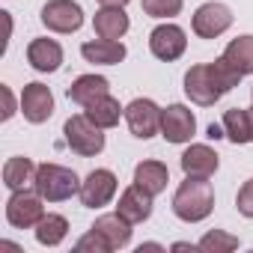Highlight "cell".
<instances>
[{"mask_svg":"<svg viewBox=\"0 0 253 253\" xmlns=\"http://www.w3.org/2000/svg\"><path fill=\"white\" fill-rule=\"evenodd\" d=\"M116 176L110 170H92L84 182H81V203L86 209H101L113 200L116 194Z\"/></svg>","mask_w":253,"mask_h":253,"instance_id":"12","label":"cell"},{"mask_svg":"<svg viewBox=\"0 0 253 253\" xmlns=\"http://www.w3.org/2000/svg\"><path fill=\"white\" fill-rule=\"evenodd\" d=\"M161 107L152 101V98H134L128 107H125V122H128V128L134 137L140 140H149L161 131Z\"/></svg>","mask_w":253,"mask_h":253,"instance_id":"5","label":"cell"},{"mask_svg":"<svg viewBox=\"0 0 253 253\" xmlns=\"http://www.w3.org/2000/svg\"><path fill=\"white\" fill-rule=\"evenodd\" d=\"M182 170H185V176H200V179H209V176H214V170H217V152L211 149V146H206V143H191L185 152H182Z\"/></svg>","mask_w":253,"mask_h":253,"instance_id":"13","label":"cell"},{"mask_svg":"<svg viewBox=\"0 0 253 253\" xmlns=\"http://www.w3.org/2000/svg\"><path fill=\"white\" fill-rule=\"evenodd\" d=\"M45 200L39 194L30 191H12V197L6 200V220L15 229H30L45 217Z\"/></svg>","mask_w":253,"mask_h":253,"instance_id":"6","label":"cell"},{"mask_svg":"<svg viewBox=\"0 0 253 253\" xmlns=\"http://www.w3.org/2000/svg\"><path fill=\"white\" fill-rule=\"evenodd\" d=\"M197 247H200L203 253H229V250L238 247V238L229 235V232H223V229H211V232H206V235L197 241Z\"/></svg>","mask_w":253,"mask_h":253,"instance_id":"26","label":"cell"},{"mask_svg":"<svg viewBox=\"0 0 253 253\" xmlns=\"http://www.w3.org/2000/svg\"><path fill=\"white\" fill-rule=\"evenodd\" d=\"M247 116H250V134H253V107H247Z\"/></svg>","mask_w":253,"mask_h":253,"instance_id":"33","label":"cell"},{"mask_svg":"<svg viewBox=\"0 0 253 253\" xmlns=\"http://www.w3.org/2000/svg\"><path fill=\"white\" fill-rule=\"evenodd\" d=\"M209 137H211V140H220V137H226L223 125H214V122H211V125H209Z\"/></svg>","mask_w":253,"mask_h":253,"instance_id":"31","label":"cell"},{"mask_svg":"<svg viewBox=\"0 0 253 253\" xmlns=\"http://www.w3.org/2000/svg\"><path fill=\"white\" fill-rule=\"evenodd\" d=\"M214 209V188L209 179L200 176H185V182L179 185L176 197H173V211L179 220L185 223H200L211 214Z\"/></svg>","mask_w":253,"mask_h":253,"instance_id":"2","label":"cell"},{"mask_svg":"<svg viewBox=\"0 0 253 253\" xmlns=\"http://www.w3.org/2000/svg\"><path fill=\"white\" fill-rule=\"evenodd\" d=\"M27 63L36 72H57L63 63V48L54 39H33L27 45Z\"/></svg>","mask_w":253,"mask_h":253,"instance_id":"16","label":"cell"},{"mask_svg":"<svg viewBox=\"0 0 253 253\" xmlns=\"http://www.w3.org/2000/svg\"><path fill=\"white\" fill-rule=\"evenodd\" d=\"M81 54L86 63H98V66H116L125 60V45L116 42V39H92V42H84L81 45Z\"/></svg>","mask_w":253,"mask_h":253,"instance_id":"17","label":"cell"},{"mask_svg":"<svg viewBox=\"0 0 253 253\" xmlns=\"http://www.w3.org/2000/svg\"><path fill=\"white\" fill-rule=\"evenodd\" d=\"M0 92H3V101H6V110H3V119H9V116L15 113V101H12V92H9V86H3V89H0Z\"/></svg>","mask_w":253,"mask_h":253,"instance_id":"30","label":"cell"},{"mask_svg":"<svg viewBox=\"0 0 253 253\" xmlns=\"http://www.w3.org/2000/svg\"><path fill=\"white\" fill-rule=\"evenodd\" d=\"M170 182V170L161 161H140L134 167V185H140L143 191H149L152 197H158Z\"/></svg>","mask_w":253,"mask_h":253,"instance_id":"21","label":"cell"},{"mask_svg":"<svg viewBox=\"0 0 253 253\" xmlns=\"http://www.w3.org/2000/svg\"><path fill=\"white\" fill-rule=\"evenodd\" d=\"M36 182V164L24 155H15L3 164V185L9 191H27V185Z\"/></svg>","mask_w":253,"mask_h":253,"instance_id":"20","label":"cell"},{"mask_svg":"<svg viewBox=\"0 0 253 253\" xmlns=\"http://www.w3.org/2000/svg\"><path fill=\"white\" fill-rule=\"evenodd\" d=\"M21 113H24V119L33 122V125L48 122L51 113H54V95H51V89H48L45 84H39V81L27 84L24 92H21Z\"/></svg>","mask_w":253,"mask_h":253,"instance_id":"11","label":"cell"},{"mask_svg":"<svg viewBox=\"0 0 253 253\" xmlns=\"http://www.w3.org/2000/svg\"><path fill=\"white\" fill-rule=\"evenodd\" d=\"M107 92H110L107 78H101V75H81V78L69 86V101L86 107V104H92L95 98H101V95H107Z\"/></svg>","mask_w":253,"mask_h":253,"instance_id":"19","label":"cell"},{"mask_svg":"<svg viewBox=\"0 0 253 253\" xmlns=\"http://www.w3.org/2000/svg\"><path fill=\"white\" fill-rule=\"evenodd\" d=\"M223 131L232 143H250L253 134H250V116L244 107H229L223 113Z\"/></svg>","mask_w":253,"mask_h":253,"instance_id":"24","label":"cell"},{"mask_svg":"<svg viewBox=\"0 0 253 253\" xmlns=\"http://www.w3.org/2000/svg\"><path fill=\"white\" fill-rule=\"evenodd\" d=\"M185 0H143V12L149 18H173L182 12Z\"/></svg>","mask_w":253,"mask_h":253,"instance_id":"27","label":"cell"},{"mask_svg":"<svg viewBox=\"0 0 253 253\" xmlns=\"http://www.w3.org/2000/svg\"><path fill=\"white\" fill-rule=\"evenodd\" d=\"M92 27H95V36H101V39H122L128 33L131 21L122 6H101L92 18Z\"/></svg>","mask_w":253,"mask_h":253,"instance_id":"15","label":"cell"},{"mask_svg":"<svg viewBox=\"0 0 253 253\" xmlns=\"http://www.w3.org/2000/svg\"><path fill=\"white\" fill-rule=\"evenodd\" d=\"M188 48V39H185V30L176 27V24H158L152 33H149V51L164 60V63H173L185 54Z\"/></svg>","mask_w":253,"mask_h":253,"instance_id":"10","label":"cell"},{"mask_svg":"<svg viewBox=\"0 0 253 253\" xmlns=\"http://www.w3.org/2000/svg\"><path fill=\"white\" fill-rule=\"evenodd\" d=\"M116 211L125 217V220H131V223H143L152 217V194L143 191L140 185H131V188H125L122 197H119V206Z\"/></svg>","mask_w":253,"mask_h":253,"instance_id":"14","label":"cell"},{"mask_svg":"<svg viewBox=\"0 0 253 253\" xmlns=\"http://www.w3.org/2000/svg\"><path fill=\"white\" fill-rule=\"evenodd\" d=\"M223 57H226V63H229L241 78L250 75V72H253V36H238V39H232V42L226 45Z\"/></svg>","mask_w":253,"mask_h":253,"instance_id":"23","label":"cell"},{"mask_svg":"<svg viewBox=\"0 0 253 253\" xmlns=\"http://www.w3.org/2000/svg\"><path fill=\"white\" fill-rule=\"evenodd\" d=\"M238 81L241 75L226 63V57H217L214 63H200L185 72V95L200 107H211L223 92L238 86Z\"/></svg>","mask_w":253,"mask_h":253,"instance_id":"1","label":"cell"},{"mask_svg":"<svg viewBox=\"0 0 253 253\" xmlns=\"http://www.w3.org/2000/svg\"><path fill=\"white\" fill-rule=\"evenodd\" d=\"M69 232V220L63 214H45L39 223H36V241L45 244V247H57Z\"/></svg>","mask_w":253,"mask_h":253,"instance_id":"25","label":"cell"},{"mask_svg":"<svg viewBox=\"0 0 253 253\" xmlns=\"http://www.w3.org/2000/svg\"><path fill=\"white\" fill-rule=\"evenodd\" d=\"M191 27H194V33L200 39H217L220 33H226L232 27V12H229V6L214 3V0H211V3H203L194 12Z\"/></svg>","mask_w":253,"mask_h":253,"instance_id":"8","label":"cell"},{"mask_svg":"<svg viewBox=\"0 0 253 253\" xmlns=\"http://www.w3.org/2000/svg\"><path fill=\"white\" fill-rule=\"evenodd\" d=\"M33 188L42 200L63 203V200H72L75 194H81V179L75 170H69L63 164H39Z\"/></svg>","mask_w":253,"mask_h":253,"instance_id":"3","label":"cell"},{"mask_svg":"<svg viewBox=\"0 0 253 253\" xmlns=\"http://www.w3.org/2000/svg\"><path fill=\"white\" fill-rule=\"evenodd\" d=\"M104 128H98V125L86 116V113H78V116H69L66 125H63V134H66V143L72 152L84 155V158H92L104 149Z\"/></svg>","mask_w":253,"mask_h":253,"instance_id":"4","label":"cell"},{"mask_svg":"<svg viewBox=\"0 0 253 253\" xmlns=\"http://www.w3.org/2000/svg\"><path fill=\"white\" fill-rule=\"evenodd\" d=\"M131 220H125L119 211L116 214H101L95 223H92V229H98L104 238H107V244H110V250H119V247H125L131 241Z\"/></svg>","mask_w":253,"mask_h":253,"instance_id":"18","label":"cell"},{"mask_svg":"<svg viewBox=\"0 0 253 253\" xmlns=\"http://www.w3.org/2000/svg\"><path fill=\"white\" fill-rule=\"evenodd\" d=\"M98 128H113V125H119V116L125 113L122 107H119V101L107 92V95H101V98H95L92 104H86V110H84Z\"/></svg>","mask_w":253,"mask_h":253,"instance_id":"22","label":"cell"},{"mask_svg":"<svg viewBox=\"0 0 253 253\" xmlns=\"http://www.w3.org/2000/svg\"><path fill=\"white\" fill-rule=\"evenodd\" d=\"M197 131V119L191 113V107L185 104H170L161 113V134L167 143H188Z\"/></svg>","mask_w":253,"mask_h":253,"instance_id":"9","label":"cell"},{"mask_svg":"<svg viewBox=\"0 0 253 253\" xmlns=\"http://www.w3.org/2000/svg\"><path fill=\"white\" fill-rule=\"evenodd\" d=\"M98 3H101V6H125L128 0H98Z\"/></svg>","mask_w":253,"mask_h":253,"instance_id":"32","label":"cell"},{"mask_svg":"<svg viewBox=\"0 0 253 253\" xmlns=\"http://www.w3.org/2000/svg\"><path fill=\"white\" fill-rule=\"evenodd\" d=\"M75 250H89V253H110V244H107V238L98 232V229H92L89 226V232L84 235V238H78V244H75Z\"/></svg>","mask_w":253,"mask_h":253,"instance_id":"28","label":"cell"},{"mask_svg":"<svg viewBox=\"0 0 253 253\" xmlns=\"http://www.w3.org/2000/svg\"><path fill=\"white\" fill-rule=\"evenodd\" d=\"M42 24L54 33H75L84 24V9L75 0H48L42 6Z\"/></svg>","mask_w":253,"mask_h":253,"instance_id":"7","label":"cell"},{"mask_svg":"<svg viewBox=\"0 0 253 253\" xmlns=\"http://www.w3.org/2000/svg\"><path fill=\"white\" fill-rule=\"evenodd\" d=\"M235 206L244 217H253V179H247L241 188H238V197H235Z\"/></svg>","mask_w":253,"mask_h":253,"instance_id":"29","label":"cell"}]
</instances>
